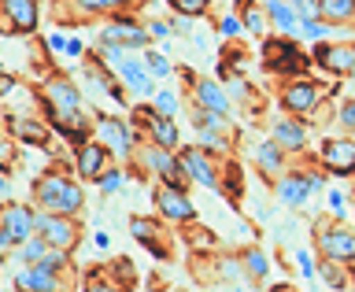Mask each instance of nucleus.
Instances as JSON below:
<instances>
[{"instance_id": "obj_1", "label": "nucleus", "mask_w": 355, "mask_h": 292, "mask_svg": "<svg viewBox=\"0 0 355 292\" xmlns=\"http://www.w3.org/2000/svg\"><path fill=\"white\" fill-rule=\"evenodd\" d=\"M37 200H41V207H49V211H63V215H71V211L82 207V189L71 185L67 178H44L41 189H37Z\"/></svg>"}, {"instance_id": "obj_2", "label": "nucleus", "mask_w": 355, "mask_h": 292, "mask_svg": "<svg viewBox=\"0 0 355 292\" xmlns=\"http://www.w3.org/2000/svg\"><path fill=\"white\" fill-rule=\"evenodd\" d=\"M155 204L163 207V215H166V218H178V222L193 218V204H189V196L182 193V189H174V185L155 189Z\"/></svg>"}, {"instance_id": "obj_3", "label": "nucleus", "mask_w": 355, "mask_h": 292, "mask_svg": "<svg viewBox=\"0 0 355 292\" xmlns=\"http://www.w3.org/2000/svg\"><path fill=\"white\" fill-rule=\"evenodd\" d=\"M315 60L326 67V71H333V74H352V67H355V49H352V44H322Z\"/></svg>"}, {"instance_id": "obj_4", "label": "nucleus", "mask_w": 355, "mask_h": 292, "mask_svg": "<svg viewBox=\"0 0 355 292\" xmlns=\"http://www.w3.org/2000/svg\"><path fill=\"white\" fill-rule=\"evenodd\" d=\"M322 163H326L329 171H337V174L355 171V144L352 141H329V144H322Z\"/></svg>"}, {"instance_id": "obj_5", "label": "nucleus", "mask_w": 355, "mask_h": 292, "mask_svg": "<svg viewBox=\"0 0 355 292\" xmlns=\"http://www.w3.org/2000/svg\"><path fill=\"white\" fill-rule=\"evenodd\" d=\"M318 244L326 248V255H333V259H355V233L344 230V226L322 233Z\"/></svg>"}, {"instance_id": "obj_6", "label": "nucleus", "mask_w": 355, "mask_h": 292, "mask_svg": "<svg viewBox=\"0 0 355 292\" xmlns=\"http://www.w3.org/2000/svg\"><path fill=\"white\" fill-rule=\"evenodd\" d=\"M104 41H111V44H144V41H148V33H144L137 22L119 19V22H111V26L104 30Z\"/></svg>"}, {"instance_id": "obj_7", "label": "nucleus", "mask_w": 355, "mask_h": 292, "mask_svg": "<svg viewBox=\"0 0 355 292\" xmlns=\"http://www.w3.org/2000/svg\"><path fill=\"white\" fill-rule=\"evenodd\" d=\"M100 133H104V141H107V148L111 152H130V130L122 126L119 119H111V115H100Z\"/></svg>"}, {"instance_id": "obj_8", "label": "nucleus", "mask_w": 355, "mask_h": 292, "mask_svg": "<svg viewBox=\"0 0 355 292\" xmlns=\"http://www.w3.org/2000/svg\"><path fill=\"white\" fill-rule=\"evenodd\" d=\"M315 100H318V85H311V82H293L285 89L288 111H307V108H315Z\"/></svg>"}, {"instance_id": "obj_9", "label": "nucleus", "mask_w": 355, "mask_h": 292, "mask_svg": "<svg viewBox=\"0 0 355 292\" xmlns=\"http://www.w3.org/2000/svg\"><path fill=\"white\" fill-rule=\"evenodd\" d=\"M182 163H185V171L196 178L200 185H207V189H218V178H215V171H211V163L200 155L196 148H189L185 155H182Z\"/></svg>"}, {"instance_id": "obj_10", "label": "nucleus", "mask_w": 355, "mask_h": 292, "mask_svg": "<svg viewBox=\"0 0 355 292\" xmlns=\"http://www.w3.org/2000/svg\"><path fill=\"white\" fill-rule=\"evenodd\" d=\"M15 285H19L22 292H55V289H60V285H55V277H52L49 270H41V266L22 270V274L15 277Z\"/></svg>"}, {"instance_id": "obj_11", "label": "nucleus", "mask_w": 355, "mask_h": 292, "mask_svg": "<svg viewBox=\"0 0 355 292\" xmlns=\"http://www.w3.org/2000/svg\"><path fill=\"white\" fill-rule=\"evenodd\" d=\"M37 226L44 230V241L55 244V248H67L74 241V226L71 222H60V218H37Z\"/></svg>"}, {"instance_id": "obj_12", "label": "nucleus", "mask_w": 355, "mask_h": 292, "mask_svg": "<svg viewBox=\"0 0 355 292\" xmlns=\"http://www.w3.org/2000/svg\"><path fill=\"white\" fill-rule=\"evenodd\" d=\"M11 22H15V30H33V22H37V8H33V0H4Z\"/></svg>"}, {"instance_id": "obj_13", "label": "nucleus", "mask_w": 355, "mask_h": 292, "mask_svg": "<svg viewBox=\"0 0 355 292\" xmlns=\"http://www.w3.org/2000/svg\"><path fill=\"white\" fill-rule=\"evenodd\" d=\"M122 78L130 82V89H137V93H152V78H148V67H141L137 60H122L119 63Z\"/></svg>"}, {"instance_id": "obj_14", "label": "nucleus", "mask_w": 355, "mask_h": 292, "mask_svg": "<svg viewBox=\"0 0 355 292\" xmlns=\"http://www.w3.org/2000/svg\"><path fill=\"white\" fill-rule=\"evenodd\" d=\"M0 226H4L15 241L30 237V215H26L22 207H8V211H4V218H0Z\"/></svg>"}, {"instance_id": "obj_15", "label": "nucleus", "mask_w": 355, "mask_h": 292, "mask_svg": "<svg viewBox=\"0 0 355 292\" xmlns=\"http://www.w3.org/2000/svg\"><path fill=\"white\" fill-rule=\"evenodd\" d=\"M49 100H52L55 111H78V93L67 82H60V78L49 85Z\"/></svg>"}, {"instance_id": "obj_16", "label": "nucleus", "mask_w": 355, "mask_h": 292, "mask_svg": "<svg viewBox=\"0 0 355 292\" xmlns=\"http://www.w3.org/2000/svg\"><path fill=\"white\" fill-rule=\"evenodd\" d=\"M274 137L282 141L285 148H304V126H296V122H288V119L274 122Z\"/></svg>"}, {"instance_id": "obj_17", "label": "nucleus", "mask_w": 355, "mask_h": 292, "mask_svg": "<svg viewBox=\"0 0 355 292\" xmlns=\"http://www.w3.org/2000/svg\"><path fill=\"white\" fill-rule=\"evenodd\" d=\"M196 100H200L207 111H218V115H226V111H230L226 96H222L218 85H211V82H200V85H196Z\"/></svg>"}, {"instance_id": "obj_18", "label": "nucleus", "mask_w": 355, "mask_h": 292, "mask_svg": "<svg viewBox=\"0 0 355 292\" xmlns=\"http://www.w3.org/2000/svg\"><path fill=\"white\" fill-rule=\"evenodd\" d=\"M148 119H152V133H155V141H159L166 152L178 148V126H174V122L166 119V115H148Z\"/></svg>"}, {"instance_id": "obj_19", "label": "nucleus", "mask_w": 355, "mask_h": 292, "mask_svg": "<svg viewBox=\"0 0 355 292\" xmlns=\"http://www.w3.org/2000/svg\"><path fill=\"white\" fill-rule=\"evenodd\" d=\"M100 166H104V148H100V144H85L82 155H78V171L85 178H96Z\"/></svg>"}, {"instance_id": "obj_20", "label": "nucleus", "mask_w": 355, "mask_h": 292, "mask_svg": "<svg viewBox=\"0 0 355 292\" xmlns=\"http://www.w3.org/2000/svg\"><path fill=\"white\" fill-rule=\"evenodd\" d=\"M277 193H282L285 204H304V196H307V182H304V178H285V182L277 185Z\"/></svg>"}, {"instance_id": "obj_21", "label": "nucleus", "mask_w": 355, "mask_h": 292, "mask_svg": "<svg viewBox=\"0 0 355 292\" xmlns=\"http://www.w3.org/2000/svg\"><path fill=\"white\" fill-rule=\"evenodd\" d=\"M266 11H270V15L277 19V26L288 30V33H293V30L300 26V22H296V11L288 8V4H282V0H266Z\"/></svg>"}, {"instance_id": "obj_22", "label": "nucleus", "mask_w": 355, "mask_h": 292, "mask_svg": "<svg viewBox=\"0 0 355 292\" xmlns=\"http://www.w3.org/2000/svg\"><path fill=\"white\" fill-rule=\"evenodd\" d=\"M318 15L348 19V15H355V0H318Z\"/></svg>"}, {"instance_id": "obj_23", "label": "nucleus", "mask_w": 355, "mask_h": 292, "mask_svg": "<svg viewBox=\"0 0 355 292\" xmlns=\"http://www.w3.org/2000/svg\"><path fill=\"white\" fill-rule=\"evenodd\" d=\"M266 55H274V60H270L274 67H285L288 60H304V55H300L288 41H270V44H266Z\"/></svg>"}, {"instance_id": "obj_24", "label": "nucleus", "mask_w": 355, "mask_h": 292, "mask_svg": "<svg viewBox=\"0 0 355 292\" xmlns=\"http://www.w3.org/2000/svg\"><path fill=\"white\" fill-rule=\"evenodd\" d=\"M255 163H259L263 171H277V163H282V155H277V144H259V152H255Z\"/></svg>"}, {"instance_id": "obj_25", "label": "nucleus", "mask_w": 355, "mask_h": 292, "mask_svg": "<svg viewBox=\"0 0 355 292\" xmlns=\"http://www.w3.org/2000/svg\"><path fill=\"white\" fill-rule=\"evenodd\" d=\"M207 4H211V0H171V8L182 11L185 19H189V15H200V11H207Z\"/></svg>"}, {"instance_id": "obj_26", "label": "nucleus", "mask_w": 355, "mask_h": 292, "mask_svg": "<svg viewBox=\"0 0 355 292\" xmlns=\"http://www.w3.org/2000/svg\"><path fill=\"white\" fill-rule=\"evenodd\" d=\"M244 30H252V33H263V15H259V8L255 4H244Z\"/></svg>"}, {"instance_id": "obj_27", "label": "nucleus", "mask_w": 355, "mask_h": 292, "mask_svg": "<svg viewBox=\"0 0 355 292\" xmlns=\"http://www.w3.org/2000/svg\"><path fill=\"white\" fill-rule=\"evenodd\" d=\"M288 8H293L304 22H307V19H318V4H315V0H293Z\"/></svg>"}, {"instance_id": "obj_28", "label": "nucleus", "mask_w": 355, "mask_h": 292, "mask_svg": "<svg viewBox=\"0 0 355 292\" xmlns=\"http://www.w3.org/2000/svg\"><path fill=\"white\" fill-rule=\"evenodd\" d=\"M300 30H304V37H307V41H322V37H326V26H322L318 19H307V22H300Z\"/></svg>"}, {"instance_id": "obj_29", "label": "nucleus", "mask_w": 355, "mask_h": 292, "mask_svg": "<svg viewBox=\"0 0 355 292\" xmlns=\"http://www.w3.org/2000/svg\"><path fill=\"white\" fill-rule=\"evenodd\" d=\"M63 263H67V255H63V252H44L37 266H41V270H49V274H52V270H60Z\"/></svg>"}, {"instance_id": "obj_30", "label": "nucleus", "mask_w": 355, "mask_h": 292, "mask_svg": "<svg viewBox=\"0 0 355 292\" xmlns=\"http://www.w3.org/2000/svg\"><path fill=\"white\" fill-rule=\"evenodd\" d=\"M15 130H19L26 141H33V144H41V141H44V130H41V126H33V122H15Z\"/></svg>"}, {"instance_id": "obj_31", "label": "nucleus", "mask_w": 355, "mask_h": 292, "mask_svg": "<svg viewBox=\"0 0 355 292\" xmlns=\"http://www.w3.org/2000/svg\"><path fill=\"white\" fill-rule=\"evenodd\" d=\"M130 230H133V237H137L141 244H152V226H148L144 218H133V222H130Z\"/></svg>"}, {"instance_id": "obj_32", "label": "nucleus", "mask_w": 355, "mask_h": 292, "mask_svg": "<svg viewBox=\"0 0 355 292\" xmlns=\"http://www.w3.org/2000/svg\"><path fill=\"white\" fill-rule=\"evenodd\" d=\"M144 67H152V74H171V63H166V60H163L159 52L144 55Z\"/></svg>"}, {"instance_id": "obj_33", "label": "nucleus", "mask_w": 355, "mask_h": 292, "mask_svg": "<svg viewBox=\"0 0 355 292\" xmlns=\"http://www.w3.org/2000/svg\"><path fill=\"white\" fill-rule=\"evenodd\" d=\"M41 255H44V244L41 241H26V244H22V259L41 263Z\"/></svg>"}, {"instance_id": "obj_34", "label": "nucleus", "mask_w": 355, "mask_h": 292, "mask_svg": "<svg viewBox=\"0 0 355 292\" xmlns=\"http://www.w3.org/2000/svg\"><path fill=\"white\" fill-rule=\"evenodd\" d=\"M248 266H252V274H266V270H270V266H266V255L259 248L248 252Z\"/></svg>"}, {"instance_id": "obj_35", "label": "nucleus", "mask_w": 355, "mask_h": 292, "mask_svg": "<svg viewBox=\"0 0 355 292\" xmlns=\"http://www.w3.org/2000/svg\"><path fill=\"white\" fill-rule=\"evenodd\" d=\"M155 104H159L163 115H174V111H178V96H171V93H159V96H155Z\"/></svg>"}, {"instance_id": "obj_36", "label": "nucleus", "mask_w": 355, "mask_h": 292, "mask_svg": "<svg viewBox=\"0 0 355 292\" xmlns=\"http://www.w3.org/2000/svg\"><path fill=\"white\" fill-rule=\"evenodd\" d=\"M119 185H122V174H119V171H111V174L100 178V189H104V193H115Z\"/></svg>"}, {"instance_id": "obj_37", "label": "nucleus", "mask_w": 355, "mask_h": 292, "mask_svg": "<svg viewBox=\"0 0 355 292\" xmlns=\"http://www.w3.org/2000/svg\"><path fill=\"white\" fill-rule=\"evenodd\" d=\"M237 30H244V22H241V19H233V15L222 19V33H226V37H233Z\"/></svg>"}, {"instance_id": "obj_38", "label": "nucleus", "mask_w": 355, "mask_h": 292, "mask_svg": "<svg viewBox=\"0 0 355 292\" xmlns=\"http://www.w3.org/2000/svg\"><path fill=\"white\" fill-rule=\"evenodd\" d=\"M340 122H344V126H355V104H344L340 108Z\"/></svg>"}, {"instance_id": "obj_39", "label": "nucleus", "mask_w": 355, "mask_h": 292, "mask_svg": "<svg viewBox=\"0 0 355 292\" xmlns=\"http://www.w3.org/2000/svg\"><path fill=\"white\" fill-rule=\"evenodd\" d=\"M296 259H300V266H304V274H307V277L315 274V266H311V255H307V252H296Z\"/></svg>"}, {"instance_id": "obj_40", "label": "nucleus", "mask_w": 355, "mask_h": 292, "mask_svg": "<svg viewBox=\"0 0 355 292\" xmlns=\"http://www.w3.org/2000/svg\"><path fill=\"white\" fill-rule=\"evenodd\" d=\"M85 8H111V4H122V0H82Z\"/></svg>"}, {"instance_id": "obj_41", "label": "nucleus", "mask_w": 355, "mask_h": 292, "mask_svg": "<svg viewBox=\"0 0 355 292\" xmlns=\"http://www.w3.org/2000/svg\"><path fill=\"white\" fill-rule=\"evenodd\" d=\"M200 141H204V144H211V148H222V141L215 137V133H207V130H204V133H200Z\"/></svg>"}, {"instance_id": "obj_42", "label": "nucleus", "mask_w": 355, "mask_h": 292, "mask_svg": "<svg viewBox=\"0 0 355 292\" xmlns=\"http://www.w3.org/2000/svg\"><path fill=\"white\" fill-rule=\"evenodd\" d=\"M152 33H155V37H166V33H171V26H166V22H152Z\"/></svg>"}, {"instance_id": "obj_43", "label": "nucleus", "mask_w": 355, "mask_h": 292, "mask_svg": "<svg viewBox=\"0 0 355 292\" xmlns=\"http://www.w3.org/2000/svg\"><path fill=\"white\" fill-rule=\"evenodd\" d=\"M85 292H119V289H111V285H100V282H93Z\"/></svg>"}, {"instance_id": "obj_44", "label": "nucleus", "mask_w": 355, "mask_h": 292, "mask_svg": "<svg viewBox=\"0 0 355 292\" xmlns=\"http://www.w3.org/2000/svg\"><path fill=\"white\" fill-rule=\"evenodd\" d=\"M11 241H15V237H11V233H8L4 226H0V248H8V244H11Z\"/></svg>"}, {"instance_id": "obj_45", "label": "nucleus", "mask_w": 355, "mask_h": 292, "mask_svg": "<svg viewBox=\"0 0 355 292\" xmlns=\"http://www.w3.org/2000/svg\"><path fill=\"white\" fill-rule=\"evenodd\" d=\"M0 196H8V182H0Z\"/></svg>"}, {"instance_id": "obj_46", "label": "nucleus", "mask_w": 355, "mask_h": 292, "mask_svg": "<svg viewBox=\"0 0 355 292\" xmlns=\"http://www.w3.org/2000/svg\"><path fill=\"white\" fill-rule=\"evenodd\" d=\"M0 155H4V148H0Z\"/></svg>"}, {"instance_id": "obj_47", "label": "nucleus", "mask_w": 355, "mask_h": 292, "mask_svg": "<svg viewBox=\"0 0 355 292\" xmlns=\"http://www.w3.org/2000/svg\"><path fill=\"white\" fill-rule=\"evenodd\" d=\"M352 74H355V67H352Z\"/></svg>"}]
</instances>
